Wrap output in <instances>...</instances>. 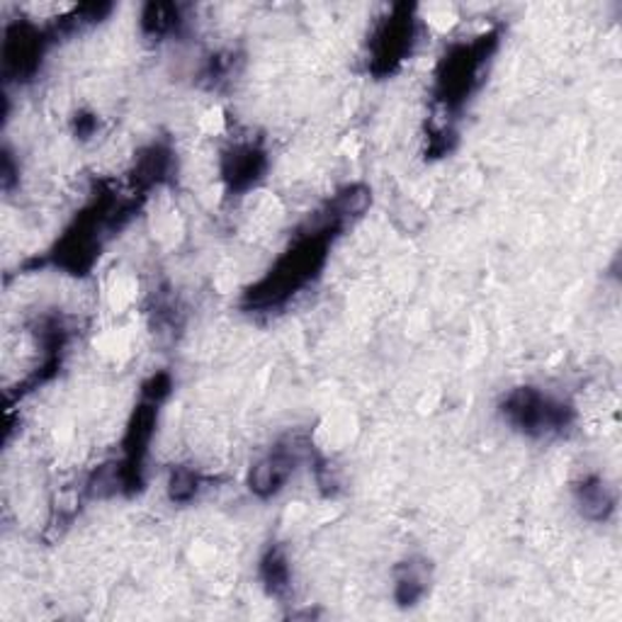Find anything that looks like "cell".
Returning <instances> with one entry per match:
<instances>
[{
	"instance_id": "1",
	"label": "cell",
	"mask_w": 622,
	"mask_h": 622,
	"mask_svg": "<svg viewBox=\"0 0 622 622\" xmlns=\"http://www.w3.org/2000/svg\"><path fill=\"white\" fill-rule=\"evenodd\" d=\"M341 220L329 212L324 222L314 224L309 232H304L285 256L278 260L268 275L248 292V304L256 309H270L287 302L294 292H300L316 275V270L324 266L326 250L333 234L341 228Z\"/></svg>"
},
{
	"instance_id": "2",
	"label": "cell",
	"mask_w": 622,
	"mask_h": 622,
	"mask_svg": "<svg viewBox=\"0 0 622 622\" xmlns=\"http://www.w3.org/2000/svg\"><path fill=\"white\" fill-rule=\"evenodd\" d=\"M496 47V37H479L457 45L443 59L438 71V101L445 107H460L482 79V71Z\"/></svg>"
},
{
	"instance_id": "3",
	"label": "cell",
	"mask_w": 622,
	"mask_h": 622,
	"mask_svg": "<svg viewBox=\"0 0 622 622\" xmlns=\"http://www.w3.org/2000/svg\"><path fill=\"white\" fill-rule=\"evenodd\" d=\"M501 413L504 419L528 435H550L570 425L572 409L564 407L562 401H554L552 397L542 395L540 389L520 387L506 395L501 403Z\"/></svg>"
},
{
	"instance_id": "4",
	"label": "cell",
	"mask_w": 622,
	"mask_h": 622,
	"mask_svg": "<svg viewBox=\"0 0 622 622\" xmlns=\"http://www.w3.org/2000/svg\"><path fill=\"white\" fill-rule=\"evenodd\" d=\"M413 37H416V20H413L409 5H401L375 32L373 71L377 75L395 71L411 51Z\"/></svg>"
},
{
	"instance_id": "5",
	"label": "cell",
	"mask_w": 622,
	"mask_h": 622,
	"mask_svg": "<svg viewBox=\"0 0 622 622\" xmlns=\"http://www.w3.org/2000/svg\"><path fill=\"white\" fill-rule=\"evenodd\" d=\"M45 54V35L37 27L17 23L5 32L3 69L8 79H27L37 71Z\"/></svg>"
},
{
	"instance_id": "6",
	"label": "cell",
	"mask_w": 622,
	"mask_h": 622,
	"mask_svg": "<svg viewBox=\"0 0 622 622\" xmlns=\"http://www.w3.org/2000/svg\"><path fill=\"white\" fill-rule=\"evenodd\" d=\"M297 462L300 455L294 447H275V450L250 469V491L258 496H275L290 482Z\"/></svg>"
},
{
	"instance_id": "7",
	"label": "cell",
	"mask_w": 622,
	"mask_h": 622,
	"mask_svg": "<svg viewBox=\"0 0 622 622\" xmlns=\"http://www.w3.org/2000/svg\"><path fill=\"white\" fill-rule=\"evenodd\" d=\"M266 168V159L254 146H236L232 154L226 156L224 163V178L236 190H244L248 185H254L260 173Z\"/></svg>"
},
{
	"instance_id": "8",
	"label": "cell",
	"mask_w": 622,
	"mask_h": 622,
	"mask_svg": "<svg viewBox=\"0 0 622 622\" xmlns=\"http://www.w3.org/2000/svg\"><path fill=\"white\" fill-rule=\"evenodd\" d=\"M578 506H582L584 516L594 520H603L610 510H613V496L608 494L606 484L598 477L584 479V484L576 489Z\"/></svg>"
},
{
	"instance_id": "9",
	"label": "cell",
	"mask_w": 622,
	"mask_h": 622,
	"mask_svg": "<svg viewBox=\"0 0 622 622\" xmlns=\"http://www.w3.org/2000/svg\"><path fill=\"white\" fill-rule=\"evenodd\" d=\"M141 25H144L149 35L163 37L180 25V13L176 5H163V3L149 5L144 10V17H141Z\"/></svg>"
},
{
	"instance_id": "10",
	"label": "cell",
	"mask_w": 622,
	"mask_h": 622,
	"mask_svg": "<svg viewBox=\"0 0 622 622\" xmlns=\"http://www.w3.org/2000/svg\"><path fill=\"white\" fill-rule=\"evenodd\" d=\"M263 582L270 588V594H282L290 586V566L285 554L270 550L263 560Z\"/></svg>"
},
{
	"instance_id": "11",
	"label": "cell",
	"mask_w": 622,
	"mask_h": 622,
	"mask_svg": "<svg viewBox=\"0 0 622 622\" xmlns=\"http://www.w3.org/2000/svg\"><path fill=\"white\" fill-rule=\"evenodd\" d=\"M198 489H200V479L198 474L188 472V469H178V472H173L171 482H168V491H171L173 501H188L198 494Z\"/></svg>"
},
{
	"instance_id": "12",
	"label": "cell",
	"mask_w": 622,
	"mask_h": 622,
	"mask_svg": "<svg viewBox=\"0 0 622 622\" xmlns=\"http://www.w3.org/2000/svg\"><path fill=\"white\" fill-rule=\"evenodd\" d=\"M421 596H423V578L409 566V572L403 574V576H399V582H397L399 603L411 606V603H416Z\"/></svg>"
}]
</instances>
